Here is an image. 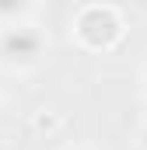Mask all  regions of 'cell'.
Segmentation results:
<instances>
[{"label":"cell","instance_id":"7a4b0ae2","mask_svg":"<svg viewBox=\"0 0 147 150\" xmlns=\"http://www.w3.org/2000/svg\"><path fill=\"white\" fill-rule=\"evenodd\" d=\"M49 56V35L46 28L32 21L4 25L0 28V70L4 74H35Z\"/></svg>","mask_w":147,"mask_h":150},{"label":"cell","instance_id":"3957f363","mask_svg":"<svg viewBox=\"0 0 147 150\" xmlns=\"http://www.w3.org/2000/svg\"><path fill=\"white\" fill-rule=\"evenodd\" d=\"M35 11H39V0H0V28L18 25V21H32Z\"/></svg>","mask_w":147,"mask_h":150},{"label":"cell","instance_id":"6da1fadb","mask_svg":"<svg viewBox=\"0 0 147 150\" xmlns=\"http://www.w3.org/2000/svg\"><path fill=\"white\" fill-rule=\"evenodd\" d=\"M70 38L81 52H91V56L116 52L126 38V14L109 0L81 4L70 18Z\"/></svg>","mask_w":147,"mask_h":150},{"label":"cell","instance_id":"277c9868","mask_svg":"<svg viewBox=\"0 0 147 150\" xmlns=\"http://www.w3.org/2000/svg\"><path fill=\"white\" fill-rule=\"evenodd\" d=\"M137 150H147V119L140 122V129H137Z\"/></svg>","mask_w":147,"mask_h":150},{"label":"cell","instance_id":"5b68a950","mask_svg":"<svg viewBox=\"0 0 147 150\" xmlns=\"http://www.w3.org/2000/svg\"><path fill=\"white\" fill-rule=\"evenodd\" d=\"M63 150H98V147H95V143H67Z\"/></svg>","mask_w":147,"mask_h":150},{"label":"cell","instance_id":"8992f818","mask_svg":"<svg viewBox=\"0 0 147 150\" xmlns=\"http://www.w3.org/2000/svg\"><path fill=\"white\" fill-rule=\"evenodd\" d=\"M144 84H147V77H144Z\"/></svg>","mask_w":147,"mask_h":150}]
</instances>
